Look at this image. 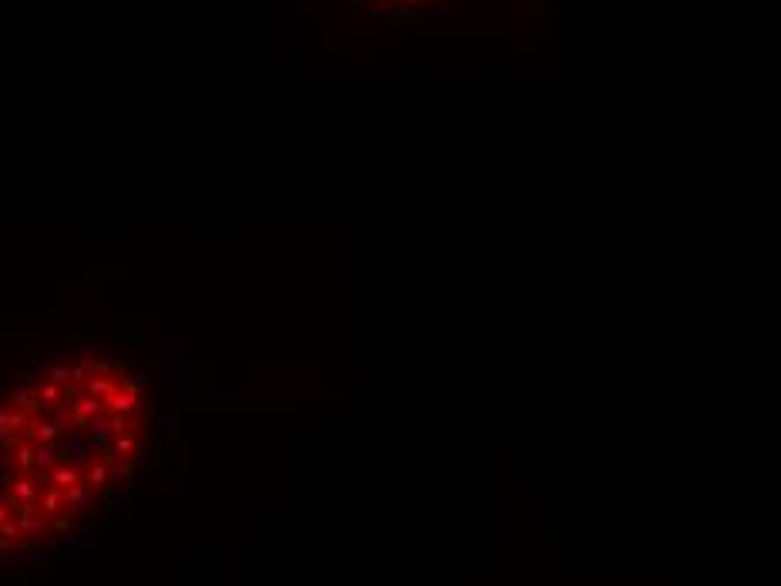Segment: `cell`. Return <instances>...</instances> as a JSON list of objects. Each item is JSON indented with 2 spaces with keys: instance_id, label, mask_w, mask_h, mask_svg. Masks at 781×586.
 <instances>
[{
  "instance_id": "cell-1",
  "label": "cell",
  "mask_w": 781,
  "mask_h": 586,
  "mask_svg": "<svg viewBox=\"0 0 781 586\" xmlns=\"http://www.w3.org/2000/svg\"><path fill=\"white\" fill-rule=\"evenodd\" d=\"M84 482H88L91 489H108V485H112V465H108V462H91L88 472H84Z\"/></svg>"
}]
</instances>
